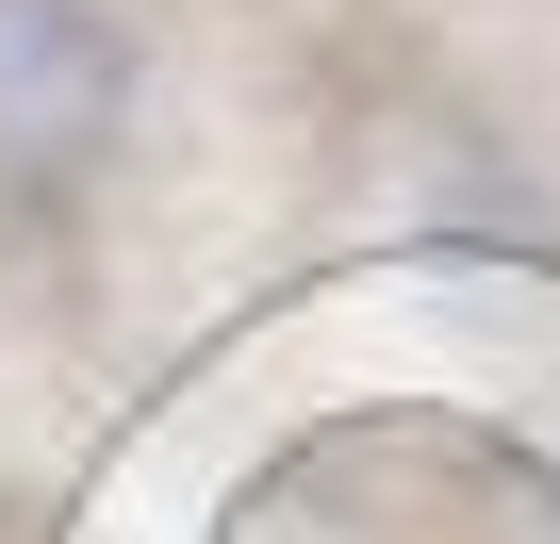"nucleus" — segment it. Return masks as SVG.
Wrapping results in <instances>:
<instances>
[{
	"instance_id": "f257e3e1",
	"label": "nucleus",
	"mask_w": 560,
	"mask_h": 544,
	"mask_svg": "<svg viewBox=\"0 0 560 544\" xmlns=\"http://www.w3.org/2000/svg\"><path fill=\"white\" fill-rule=\"evenodd\" d=\"M132 132L116 0H0V215H67Z\"/></svg>"
}]
</instances>
